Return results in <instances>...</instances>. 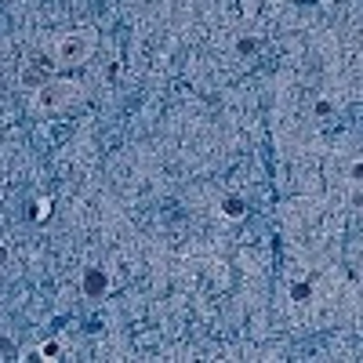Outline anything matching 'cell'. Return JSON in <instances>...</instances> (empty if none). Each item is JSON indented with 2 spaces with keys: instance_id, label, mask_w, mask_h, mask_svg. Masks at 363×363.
<instances>
[{
  "instance_id": "277c9868",
  "label": "cell",
  "mask_w": 363,
  "mask_h": 363,
  "mask_svg": "<svg viewBox=\"0 0 363 363\" xmlns=\"http://www.w3.org/2000/svg\"><path fill=\"white\" fill-rule=\"evenodd\" d=\"M8 255H11V251H8V244L0 240V265H8Z\"/></svg>"
},
{
  "instance_id": "6da1fadb",
  "label": "cell",
  "mask_w": 363,
  "mask_h": 363,
  "mask_svg": "<svg viewBox=\"0 0 363 363\" xmlns=\"http://www.w3.org/2000/svg\"><path fill=\"white\" fill-rule=\"evenodd\" d=\"M80 99V87L73 80H44L37 91H33V113H62L69 109L73 102Z\"/></svg>"
},
{
  "instance_id": "3957f363",
  "label": "cell",
  "mask_w": 363,
  "mask_h": 363,
  "mask_svg": "<svg viewBox=\"0 0 363 363\" xmlns=\"http://www.w3.org/2000/svg\"><path fill=\"white\" fill-rule=\"evenodd\" d=\"M58 69V55H51V51H33L22 62V73H18V80H22V87H40L44 80H51Z\"/></svg>"
},
{
  "instance_id": "7a4b0ae2",
  "label": "cell",
  "mask_w": 363,
  "mask_h": 363,
  "mask_svg": "<svg viewBox=\"0 0 363 363\" xmlns=\"http://www.w3.org/2000/svg\"><path fill=\"white\" fill-rule=\"evenodd\" d=\"M91 51H95V33H87V29H80V33H66L62 40H58L55 55H58V66L62 69H73V66H84Z\"/></svg>"
}]
</instances>
